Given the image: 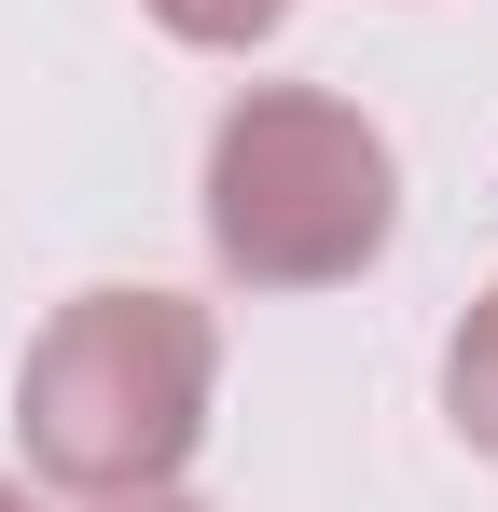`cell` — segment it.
<instances>
[{
  "mask_svg": "<svg viewBox=\"0 0 498 512\" xmlns=\"http://www.w3.org/2000/svg\"><path fill=\"white\" fill-rule=\"evenodd\" d=\"M222 319L180 291H70L14 360V443L56 499H166L208 443Z\"/></svg>",
  "mask_w": 498,
  "mask_h": 512,
  "instance_id": "cell-1",
  "label": "cell"
},
{
  "mask_svg": "<svg viewBox=\"0 0 498 512\" xmlns=\"http://www.w3.org/2000/svg\"><path fill=\"white\" fill-rule=\"evenodd\" d=\"M402 236V153L319 84H249L208 125V250L236 291H346Z\"/></svg>",
  "mask_w": 498,
  "mask_h": 512,
  "instance_id": "cell-2",
  "label": "cell"
},
{
  "mask_svg": "<svg viewBox=\"0 0 498 512\" xmlns=\"http://www.w3.org/2000/svg\"><path fill=\"white\" fill-rule=\"evenodd\" d=\"M443 416L471 429V457H498V291L457 319V346H443Z\"/></svg>",
  "mask_w": 498,
  "mask_h": 512,
  "instance_id": "cell-3",
  "label": "cell"
},
{
  "mask_svg": "<svg viewBox=\"0 0 498 512\" xmlns=\"http://www.w3.org/2000/svg\"><path fill=\"white\" fill-rule=\"evenodd\" d=\"M277 14H291V0H153V28L194 42V56H249V42H277Z\"/></svg>",
  "mask_w": 498,
  "mask_h": 512,
  "instance_id": "cell-4",
  "label": "cell"
},
{
  "mask_svg": "<svg viewBox=\"0 0 498 512\" xmlns=\"http://www.w3.org/2000/svg\"><path fill=\"white\" fill-rule=\"evenodd\" d=\"M111 512H180V499H111Z\"/></svg>",
  "mask_w": 498,
  "mask_h": 512,
  "instance_id": "cell-5",
  "label": "cell"
},
{
  "mask_svg": "<svg viewBox=\"0 0 498 512\" xmlns=\"http://www.w3.org/2000/svg\"><path fill=\"white\" fill-rule=\"evenodd\" d=\"M0 512H28V485H0Z\"/></svg>",
  "mask_w": 498,
  "mask_h": 512,
  "instance_id": "cell-6",
  "label": "cell"
}]
</instances>
